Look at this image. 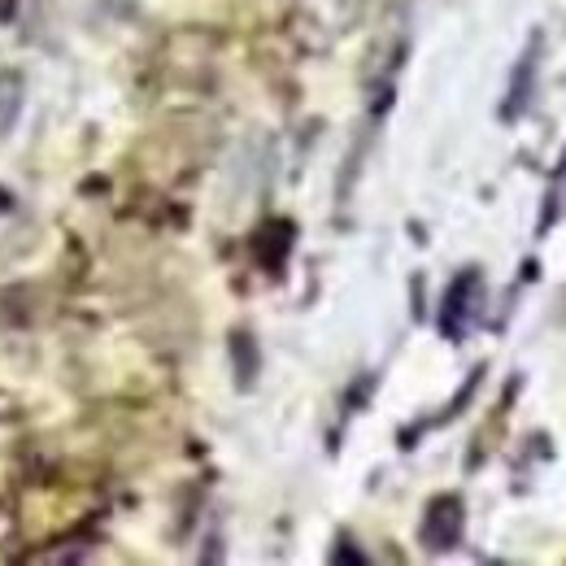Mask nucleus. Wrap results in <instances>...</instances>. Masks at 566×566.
<instances>
[{"label":"nucleus","instance_id":"3","mask_svg":"<svg viewBox=\"0 0 566 566\" xmlns=\"http://www.w3.org/2000/svg\"><path fill=\"white\" fill-rule=\"evenodd\" d=\"M541 49H545V35H541V31H532V35H527V49L518 53V62H514V71H510V83H505V101H501V109H496V118H501L505 127H514V123H518V118L532 109V101H536Z\"/></svg>","mask_w":566,"mask_h":566},{"label":"nucleus","instance_id":"4","mask_svg":"<svg viewBox=\"0 0 566 566\" xmlns=\"http://www.w3.org/2000/svg\"><path fill=\"white\" fill-rule=\"evenodd\" d=\"M292 244H296V227H292L287 218L266 222V227L253 235V253H258V262H262L271 275H280V271H283V262H287Z\"/></svg>","mask_w":566,"mask_h":566},{"label":"nucleus","instance_id":"9","mask_svg":"<svg viewBox=\"0 0 566 566\" xmlns=\"http://www.w3.org/2000/svg\"><path fill=\"white\" fill-rule=\"evenodd\" d=\"M9 210H13V192L0 184V213H9Z\"/></svg>","mask_w":566,"mask_h":566},{"label":"nucleus","instance_id":"2","mask_svg":"<svg viewBox=\"0 0 566 566\" xmlns=\"http://www.w3.org/2000/svg\"><path fill=\"white\" fill-rule=\"evenodd\" d=\"M462 532H467V505L458 493H440L427 501L423 523H419V541H423L427 554H449L462 545Z\"/></svg>","mask_w":566,"mask_h":566},{"label":"nucleus","instance_id":"7","mask_svg":"<svg viewBox=\"0 0 566 566\" xmlns=\"http://www.w3.org/2000/svg\"><path fill=\"white\" fill-rule=\"evenodd\" d=\"M336 545H340V549H332V563H366V554H357L349 536H340Z\"/></svg>","mask_w":566,"mask_h":566},{"label":"nucleus","instance_id":"10","mask_svg":"<svg viewBox=\"0 0 566 566\" xmlns=\"http://www.w3.org/2000/svg\"><path fill=\"white\" fill-rule=\"evenodd\" d=\"M4 397V392H0ZM9 419H18V406H0V423H9Z\"/></svg>","mask_w":566,"mask_h":566},{"label":"nucleus","instance_id":"8","mask_svg":"<svg viewBox=\"0 0 566 566\" xmlns=\"http://www.w3.org/2000/svg\"><path fill=\"white\" fill-rule=\"evenodd\" d=\"M18 18V0H0V22H13Z\"/></svg>","mask_w":566,"mask_h":566},{"label":"nucleus","instance_id":"5","mask_svg":"<svg viewBox=\"0 0 566 566\" xmlns=\"http://www.w3.org/2000/svg\"><path fill=\"white\" fill-rule=\"evenodd\" d=\"M227 349H231V366H235V388L240 392H253L258 388V375H262V349H258L253 332H231Z\"/></svg>","mask_w":566,"mask_h":566},{"label":"nucleus","instance_id":"1","mask_svg":"<svg viewBox=\"0 0 566 566\" xmlns=\"http://www.w3.org/2000/svg\"><path fill=\"white\" fill-rule=\"evenodd\" d=\"M480 292H484V275H480V266H467V271H458L449 287H444V301H440V336L444 340H467V327H471V318H475V310H480Z\"/></svg>","mask_w":566,"mask_h":566},{"label":"nucleus","instance_id":"6","mask_svg":"<svg viewBox=\"0 0 566 566\" xmlns=\"http://www.w3.org/2000/svg\"><path fill=\"white\" fill-rule=\"evenodd\" d=\"M22 109V74L0 71V132H9V123Z\"/></svg>","mask_w":566,"mask_h":566}]
</instances>
